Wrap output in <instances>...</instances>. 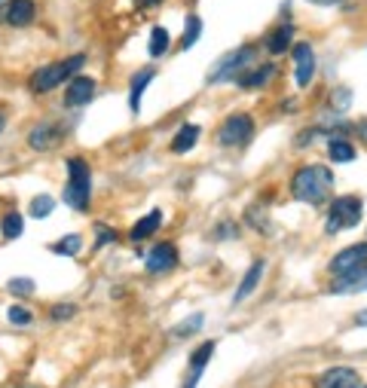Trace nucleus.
I'll return each mask as SVG.
<instances>
[{"instance_id": "obj_19", "label": "nucleus", "mask_w": 367, "mask_h": 388, "mask_svg": "<svg viewBox=\"0 0 367 388\" xmlns=\"http://www.w3.org/2000/svg\"><path fill=\"white\" fill-rule=\"evenodd\" d=\"M358 153H355V144L349 138H343V135H331L328 138V159L331 162H352Z\"/></svg>"}, {"instance_id": "obj_35", "label": "nucleus", "mask_w": 367, "mask_h": 388, "mask_svg": "<svg viewBox=\"0 0 367 388\" xmlns=\"http://www.w3.org/2000/svg\"><path fill=\"white\" fill-rule=\"evenodd\" d=\"M312 4H319V6H336V4H343V0H312Z\"/></svg>"}, {"instance_id": "obj_6", "label": "nucleus", "mask_w": 367, "mask_h": 388, "mask_svg": "<svg viewBox=\"0 0 367 388\" xmlns=\"http://www.w3.org/2000/svg\"><path fill=\"white\" fill-rule=\"evenodd\" d=\"M254 135V119L248 114H233L223 119V126L218 131V144L220 147H242L248 144Z\"/></svg>"}, {"instance_id": "obj_15", "label": "nucleus", "mask_w": 367, "mask_h": 388, "mask_svg": "<svg viewBox=\"0 0 367 388\" xmlns=\"http://www.w3.org/2000/svg\"><path fill=\"white\" fill-rule=\"evenodd\" d=\"M291 40H294V25L282 22L279 28H272L270 34H267V40H263V46H267V53L282 55V53H288V49H291Z\"/></svg>"}, {"instance_id": "obj_1", "label": "nucleus", "mask_w": 367, "mask_h": 388, "mask_svg": "<svg viewBox=\"0 0 367 388\" xmlns=\"http://www.w3.org/2000/svg\"><path fill=\"white\" fill-rule=\"evenodd\" d=\"M334 190V171L328 166H303L291 178V196L306 205H321L331 199Z\"/></svg>"}, {"instance_id": "obj_33", "label": "nucleus", "mask_w": 367, "mask_h": 388, "mask_svg": "<svg viewBox=\"0 0 367 388\" xmlns=\"http://www.w3.org/2000/svg\"><path fill=\"white\" fill-rule=\"evenodd\" d=\"M107 242H117V232H114V230L98 227V244H107Z\"/></svg>"}, {"instance_id": "obj_7", "label": "nucleus", "mask_w": 367, "mask_h": 388, "mask_svg": "<svg viewBox=\"0 0 367 388\" xmlns=\"http://www.w3.org/2000/svg\"><path fill=\"white\" fill-rule=\"evenodd\" d=\"M175 266H178V251H175V244L171 242L153 244V251H147V257H144V269L150 275H166Z\"/></svg>"}, {"instance_id": "obj_29", "label": "nucleus", "mask_w": 367, "mask_h": 388, "mask_svg": "<svg viewBox=\"0 0 367 388\" xmlns=\"http://www.w3.org/2000/svg\"><path fill=\"white\" fill-rule=\"evenodd\" d=\"M6 288H9V293H16V297H31V293H34V281L31 279H13Z\"/></svg>"}, {"instance_id": "obj_37", "label": "nucleus", "mask_w": 367, "mask_h": 388, "mask_svg": "<svg viewBox=\"0 0 367 388\" xmlns=\"http://www.w3.org/2000/svg\"><path fill=\"white\" fill-rule=\"evenodd\" d=\"M144 4H147V6H156V4H162V0H144Z\"/></svg>"}, {"instance_id": "obj_9", "label": "nucleus", "mask_w": 367, "mask_h": 388, "mask_svg": "<svg viewBox=\"0 0 367 388\" xmlns=\"http://www.w3.org/2000/svg\"><path fill=\"white\" fill-rule=\"evenodd\" d=\"M61 138H65V129H61L58 122H37V129L28 131V147L46 153V150H53Z\"/></svg>"}, {"instance_id": "obj_16", "label": "nucleus", "mask_w": 367, "mask_h": 388, "mask_svg": "<svg viewBox=\"0 0 367 388\" xmlns=\"http://www.w3.org/2000/svg\"><path fill=\"white\" fill-rule=\"evenodd\" d=\"M211 355H214V343L211 340L202 343L199 349L190 355V382H187V388H196V382L202 379V370H206L208 361H211Z\"/></svg>"}, {"instance_id": "obj_21", "label": "nucleus", "mask_w": 367, "mask_h": 388, "mask_svg": "<svg viewBox=\"0 0 367 388\" xmlns=\"http://www.w3.org/2000/svg\"><path fill=\"white\" fill-rule=\"evenodd\" d=\"M260 279H263V260H257L254 266L245 272V279H242V284H239V291H236V297H233V303H245L254 293V288L260 284Z\"/></svg>"}, {"instance_id": "obj_32", "label": "nucleus", "mask_w": 367, "mask_h": 388, "mask_svg": "<svg viewBox=\"0 0 367 388\" xmlns=\"http://www.w3.org/2000/svg\"><path fill=\"white\" fill-rule=\"evenodd\" d=\"M349 98H352V92L346 89V86H340V89L334 92V107L336 110H346V107H349Z\"/></svg>"}, {"instance_id": "obj_36", "label": "nucleus", "mask_w": 367, "mask_h": 388, "mask_svg": "<svg viewBox=\"0 0 367 388\" xmlns=\"http://www.w3.org/2000/svg\"><path fill=\"white\" fill-rule=\"evenodd\" d=\"M4 126H6V119H4V114H0V135H4Z\"/></svg>"}, {"instance_id": "obj_2", "label": "nucleus", "mask_w": 367, "mask_h": 388, "mask_svg": "<svg viewBox=\"0 0 367 388\" xmlns=\"http://www.w3.org/2000/svg\"><path fill=\"white\" fill-rule=\"evenodd\" d=\"M89 193H92V175H89L86 159L70 156L68 159V187L61 193V199H65L74 211H86L89 208Z\"/></svg>"}, {"instance_id": "obj_34", "label": "nucleus", "mask_w": 367, "mask_h": 388, "mask_svg": "<svg viewBox=\"0 0 367 388\" xmlns=\"http://www.w3.org/2000/svg\"><path fill=\"white\" fill-rule=\"evenodd\" d=\"M355 324H358V328H367V309H361L358 315H355Z\"/></svg>"}, {"instance_id": "obj_14", "label": "nucleus", "mask_w": 367, "mask_h": 388, "mask_svg": "<svg viewBox=\"0 0 367 388\" xmlns=\"http://www.w3.org/2000/svg\"><path fill=\"white\" fill-rule=\"evenodd\" d=\"M92 95H95V80L92 77H74L68 83V89H65V101L70 107H83V104H89L92 101Z\"/></svg>"}, {"instance_id": "obj_30", "label": "nucleus", "mask_w": 367, "mask_h": 388, "mask_svg": "<svg viewBox=\"0 0 367 388\" xmlns=\"http://www.w3.org/2000/svg\"><path fill=\"white\" fill-rule=\"evenodd\" d=\"M74 315H77V306L65 303V306H53V312H49V318H53V321H68V318H74Z\"/></svg>"}, {"instance_id": "obj_3", "label": "nucleus", "mask_w": 367, "mask_h": 388, "mask_svg": "<svg viewBox=\"0 0 367 388\" xmlns=\"http://www.w3.org/2000/svg\"><path fill=\"white\" fill-rule=\"evenodd\" d=\"M86 65V55H70L65 61H55V65L40 68L34 77H31V89L34 92H53L61 83H70L74 74H80V68Z\"/></svg>"}, {"instance_id": "obj_8", "label": "nucleus", "mask_w": 367, "mask_h": 388, "mask_svg": "<svg viewBox=\"0 0 367 388\" xmlns=\"http://www.w3.org/2000/svg\"><path fill=\"white\" fill-rule=\"evenodd\" d=\"M364 263H367V242L343 248V251L331 260V266H328V269H331V275L336 279V275H346V272H352V269L364 266Z\"/></svg>"}, {"instance_id": "obj_4", "label": "nucleus", "mask_w": 367, "mask_h": 388, "mask_svg": "<svg viewBox=\"0 0 367 388\" xmlns=\"http://www.w3.org/2000/svg\"><path fill=\"white\" fill-rule=\"evenodd\" d=\"M254 58H257V46H254V43H245V46L233 49V53H227L223 58L214 61L211 74H208L206 80H208V83H227V80L245 74V70L254 65Z\"/></svg>"}, {"instance_id": "obj_28", "label": "nucleus", "mask_w": 367, "mask_h": 388, "mask_svg": "<svg viewBox=\"0 0 367 388\" xmlns=\"http://www.w3.org/2000/svg\"><path fill=\"white\" fill-rule=\"evenodd\" d=\"M6 318H9V324H16V328H28L34 315H31V309H25V306H9Z\"/></svg>"}, {"instance_id": "obj_22", "label": "nucleus", "mask_w": 367, "mask_h": 388, "mask_svg": "<svg viewBox=\"0 0 367 388\" xmlns=\"http://www.w3.org/2000/svg\"><path fill=\"white\" fill-rule=\"evenodd\" d=\"M196 141H199V126L187 122L184 129H178L175 141H171V150H175V153H190L193 147H196Z\"/></svg>"}, {"instance_id": "obj_31", "label": "nucleus", "mask_w": 367, "mask_h": 388, "mask_svg": "<svg viewBox=\"0 0 367 388\" xmlns=\"http://www.w3.org/2000/svg\"><path fill=\"white\" fill-rule=\"evenodd\" d=\"M199 328H202V315H193L187 324H178V328L171 330V333H175V336H190V333H196Z\"/></svg>"}, {"instance_id": "obj_17", "label": "nucleus", "mask_w": 367, "mask_h": 388, "mask_svg": "<svg viewBox=\"0 0 367 388\" xmlns=\"http://www.w3.org/2000/svg\"><path fill=\"white\" fill-rule=\"evenodd\" d=\"M272 77H275V65H260V68L245 70V74H239L236 80H239L242 89H260V86H267Z\"/></svg>"}, {"instance_id": "obj_5", "label": "nucleus", "mask_w": 367, "mask_h": 388, "mask_svg": "<svg viewBox=\"0 0 367 388\" xmlns=\"http://www.w3.org/2000/svg\"><path fill=\"white\" fill-rule=\"evenodd\" d=\"M361 208H364V202L358 196H340V199H334L331 208H328V220H324V232H328V236H336V232H343V230L358 227Z\"/></svg>"}, {"instance_id": "obj_26", "label": "nucleus", "mask_w": 367, "mask_h": 388, "mask_svg": "<svg viewBox=\"0 0 367 388\" xmlns=\"http://www.w3.org/2000/svg\"><path fill=\"white\" fill-rule=\"evenodd\" d=\"M80 248H83V239H80V236H65V239H58L55 244H49V251L65 254V257H74V254H80Z\"/></svg>"}, {"instance_id": "obj_11", "label": "nucleus", "mask_w": 367, "mask_h": 388, "mask_svg": "<svg viewBox=\"0 0 367 388\" xmlns=\"http://www.w3.org/2000/svg\"><path fill=\"white\" fill-rule=\"evenodd\" d=\"M315 388H361V376L352 367H331L315 379Z\"/></svg>"}, {"instance_id": "obj_20", "label": "nucleus", "mask_w": 367, "mask_h": 388, "mask_svg": "<svg viewBox=\"0 0 367 388\" xmlns=\"http://www.w3.org/2000/svg\"><path fill=\"white\" fill-rule=\"evenodd\" d=\"M159 227H162V211H150L147 217H141V220L135 223V227H132L129 239H132V242H144V239H150Z\"/></svg>"}, {"instance_id": "obj_27", "label": "nucleus", "mask_w": 367, "mask_h": 388, "mask_svg": "<svg viewBox=\"0 0 367 388\" xmlns=\"http://www.w3.org/2000/svg\"><path fill=\"white\" fill-rule=\"evenodd\" d=\"M0 230H4V236H6L9 242H13V239L22 236L25 223H22V217H18V214L13 211V214H6V217H4V223H0Z\"/></svg>"}, {"instance_id": "obj_10", "label": "nucleus", "mask_w": 367, "mask_h": 388, "mask_svg": "<svg viewBox=\"0 0 367 388\" xmlns=\"http://www.w3.org/2000/svg\"><path fill=\"white\" fill-rule=\"evenodd\" d=\"M367 291V263L346 275H336V279L331 281V293L334 297H349V293H361Z\"/></svg>"}, {"instance_id": "obj_25", "label": "nucleus", "mask_w": 367, "mask_h": 388, "mask_svg": "<svg viewBox=\"0 0 367 388\" xmlns=\"http://www.w3.org/2000/svg\"><path fill=\"white\" fill-rule=\"evenodd\" d=\"M53 208H55V199L43 193V196H34V199H31V208H28V211H31V217L43 220V217H49V214H53Z\"/></svg>"}, {"instance_id": "obj_13", "label": "nucleus", "mask_w": 367, "mask_h": 388, "mask_svg": "<svg viewBox=\"0 0 367 388\" xmlns=\"http://www.w3.org/2000/svg\"><path fill=\"white\" fill-rule=\"evenodd\" d=\"M294 80H297V86H309L312 77H315V53L309 43H297L294 46Z\"/></svg>"}, {"instance_id": "obj_24", "label": "nucleus", "mask_w": 367, "mask_h": 388, "mask_svg": "<svg viewBox=\"0 0 367 388\" xmlns=\"http://www.w3.org/2000/svg\"><path fill=\"white\" fill-rule=\"evenodd\" d=\"M199 34H202V18H199V16H190V18H187V31L181 34V43H178L181 53L193 49V43L199 40Z\"/></svg>"}, {"instance_id": "obj_23", "label": "nucleus", "mask_w": 367, "mask_h": 388, "mask_svg": "<svg viewBox=\"0 0 367 388\" xmlns=\"http://www.w3.org/2000/svg\"><path fill=\"white\" fill-rule=\"evenodd\" d=\"M169 43H171L169 31H166V28H153V31H150V46H147V53H150L153 58H159V55L169 53Z\"/></svg>"}, {"instance_id": "obj_12", "label": "nucleus", "mask_w": 367, "mask_h": 388, "mask_svg": "<svg viewBox=\"0 0 367 388\" xmlns=\"http://www.w3.org/2000/svg\"><path fill=\"white\" fill-rule=\"evenodd\" d=\"M34 16H37L34 0H9L4 6V13H0V18H4L9 28H28L34 22Z\"/></svg>"}, {"instance_id": "obj_18", "label": "nucleus", "mask_w": 367, "mask_h": 388, "mask_svg": "<svg viewBox=\"0 0 367 388\" xmlns=\"http://www.w3.org/2000/svg\"><path fill=\"white\" fill-rule=\"evenodd\" d=\"M153 80V68H141L135 77H132V86H129V107L141 114V95H144V89L150 86Z\"/></svg>"}]
</instances>
